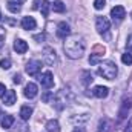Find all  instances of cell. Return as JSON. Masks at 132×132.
Wrapping results in <instances>:
<instances>
[{
  "label": "cell",
  "mask_w": 132,
  "mask_h": 132,
  "mask_svg": "<svg viewBox=\"0 0 132 132\" xmlns=\"http://www.w3.org/2000/svg\"><path fill=\"white\" fill-rule=\"evenodd\" d=\"M65 45H63V49H65L66 55L72 60H77V59H81L85 51H86V42L83 37L80 35H69L65 38Z\"/></svg>",
  "instance_id": "1"
},
{
  "label": "cell",
  "mask_w": 132,
  "mask_h": 132,
  "mask_svg": "<svg viewBox=\"0 0 132 132\" xmlns=\"http://www.w3.org/2000/svg\"><path fill=\"white\" fill-rule=\"evenodd\" d=\"M97 74H98L100 77L106 78V80H114L117 77V74H118V68H117V65L114 62L104 60V62L100 63L98 69H97Z\"/></svg>",
  "instance_id": "2"
},
{
  "label": "cell",
  "mask_w": 132,
  "mask_h": 132,
  "mask_svg": "<svg viewBox=\"0 0 132 132\" xmlns=\"http://www.w3.org/2000/svg\"><path fill=\"white\" fill-rule=\"evenodd\" d=\"M74 98V95L71 94V91H68V89H62V91H59L55 95H54V106H55V109H59V111H62V109H65L66 106L72 101Z\"/></svg>",
  "instance_id": "3"
},
{
  "label": "cell",
  "mask_w": 132,
  "mask_h": 132,
  "mask_svg": "<svg viewBox=\"0 0 132 132\" xmlns=\"http://www.w3.org/2000/svg\"><path fill=\"white\" fill-rule=\"evenodd\" d=\"M25 69H26V74L28 75L37 77L40 74V69H42V62H38V60H29L26 63V68Z\"/></svg>",
  "instance_id": "4"
},
{
  "label": "cell",
  "mask_w": 132,
  "mask_h": 132,
  "mask_svg": "<svg viewBox=\"0 0 132 132\" xmlns=\"http://www.w3.org/2000/svg\"><path fill=\"white\" fill-rule=\"evenodd\" d=\"M43 62L48 66H54L55 62H57V55H55V51L49 46H46L43 49Z\"/></svg>",
  "instance_id": "5"
},
{
  "label": "cell",
  "mask_w": 132,
  "mask_h": 132,
  "mask_svg": "<svg viewBox=\"0 0 132 132\" xmlns=\"http://www.w3.org/2000/svg\"><path fill=\"white\" fill-rule=\"evenodd\" d=\"M95 28H97V31H98L100 34H106L109 31V28H111L109 19H108V17H97V20H95Z\"/></svg>",
  "instance_id": "6"
},
{
  "label": "cell",
  "mask_w": 132,
  "mask_h": 132,
  "mask_svg": "<svg viewBox=\"0 0 132 132\" xmlns=\"http://www.w3.org/2000/svg\"><path fill=\"white\" fill-rule=\"evenodd\" d=\"M38 81H40V85H42L43 88H48V89L52 88V86H54V75H52V72H51V71L43 72V74L40 75Z\"/></svg>",
  "instance_id": "7"
},
{
  "label": "cell",
  "mask_w": 132,
  "mask_h": 132,
  "mask_svg": "<svg viewBox=\"0 0 132 132\" xmlns=\"http://www.w3.org/2000/svg\"><path fill=\"white\" fill-rule=\"evenodd\" d=\"M131 108H132L131 98H125V100H123V103H121L120 111H118V118H120V120L126 118V117H128V114H129V111H131Z\"/></svg>",
  "instance_id": "8"
},
{
  "label": "cell",
  "mask_w": 132,
  "mask_h": 132,
  "mask_svg": "<svg viewBox=\"0 0 132 132\" xmlns=\"http://www.w3.org/2000/svg\"><path fill=\"white\" fill-rule=\"evenodd\" d=\"M71 35V26L66 23V22H60L57 25V37L60 38H66Z\"/></svg>",
  "instance_id": "9"
},
{
  "label": "cell",
  "mask_w": 132,
  "mask_h": 132,
  "mask_svg": "<svg viewBox=\"0 0 132 132\" xmlns=\"http://www.w3.org/2000/svg\"><path fill=\"white\" fill-rule=\"evenodd\" d=\"M111 17L114 20H123L126 17V9L123 6H114L111 9Z\"/></svg>",
  "instance_id": "10"
},
{
  "label": "cell",
  "mask_w": 132,
  "mask_h": 132,
  "mask_svg": "<svg viewBox=\"0 0 132 132\" xmlns=\"http://www.w3.org/2000/svg\"><path fill=\"white\" fill-rule=\"evenodd\" d=\"M14 49H15L17 54H25V52L28 51V43H26L25 40H22V38H15V42H14Z\"/></svg>",
  "instance_id": "11"
},
{
  "label": "cell",
  "mask_w": 132,
  "mask_h": 132,
  "mask_svg": "<svg viewBox=\"0 0 132 132\" xmlns=\"http://www.w3.org/2000/svg\"><path fill=\"white\" fill-rule=\"evenodd\" d=\"M23 94H25V97H26V98H34V97L37 95V85L29 81V83L25 86V91H23Z\"/></svg>",
  "instance_id": "12"
},
{
  "label": "cell",
  "mask_w": 132,
  "mask_h": 132,
  "mask_svg": "<svg viewBox=\"0 0 132 132\" xmlns=\"http://www.w3.org/2000/svg\"><path fill=\"white\" fill-rule=\"evenodd\" d=\"M35 26H37V22H35V19L34 17H23L22 19V28L23 29H35Z\"/></svg>",
  "instance_id": "13"
},
{
  "label": "cell",
  "mask_w": 132,
  "mask_h": 132,
  "mask_svg": "<svg viewBox=\"0 0 132 132\" xmlns=\"http://www.w3.org/2000/svg\"><path fill=\"white\" fill-rule=\"evenodd\" d=\"M15 100H17V95H15V92L14 91H6V94L3 95V103L6 104V106H12L14 103H15Z\"/></svg>",
  "instance_id": "14"
},
{
  "label": "cell",
  "mask_w": 132,
  "mask_h": 132,
  "mask_svg": "<svg viewBox=\"0 0 132 132\" xmlns=\"http://www.w3.org/2000/svg\"><path fill=\"white\" fill-rule=\"evenodd\" d=\"M112 131V123L109 118H101L98 123V132H111Z\"/></svg>",
  "instance_id": "15"
},
{
  "label": "cell",
  "mask_w": 132,
  "mask_h": 132,
  "mask_svg": "<svg viewBox=\"0 0 132 132\" xmlns=\"http://www.w3.org/2000/svg\"><path fill=\"white\" fill-rule=\"evenodd\" d=\"M92 94H94L97 98H106L108 94H109V89H108L106 86H95Z\"/></svg>",
  "instance_id": "16"
},
{
  "label": "cell",
  "mask_w": 132,
  "mask_h": 132,
  "mask_svg": "<svg viewBox=\"0 0 132 132\" xmlns=\"http://www.w3.org/2000/svg\"><path fill=\"white\" fill-rule=\"evenodd\" d=\"M31 115H32V108L31 106H22V109H20V118L23 121H26V120L31 118Z\"/></svg>",
  "instance_id": "17"
},
{
  "label": "cell",
  "mask_w": 132,
  "mask_h": 132,
  "mask_svg": "<svg viewBox=\"0 0 132 132\" xmlns=\"http://www.w3.org/2000/svg\"><path fill=\"white\" fill-rule=\"evenodd\" d=\"M14 117L12 115H9V114H6L3 118H2V128L3 129H11L12 128V125H14Z\"/></svg>",
  "instance_id": "18"
},
{
  "label": "cell",
  "mask_w": 132,
  "mask_h": 132,
  "mask_svg": "<svg viewBox=\"0 0 132 132\" xmlns=\"http://www.w3.org/2000/svg\"><path fill=\"white\" fill-rule=\"evenodd\" d=\"M45 128H46L48 132H60V125H59L57 120H49V121L45 125Z\"/></svg>",
  "instance_id": "19"
},
{
  "label": "cell",
  "mask_w": 132,
  "mask_h": 132,
  "mask_svg": "<svg viewBox=\"0 0 132 132\" xmlns=\"http://www.w3.org/2000/svg\"><path fill=\"white\" fill-rule=\"evenodd\" d=\"M51 9L54 11V12H65V3L63 2H60V0H55L52 5H51Z\"/></svg>",
  "instance_id": "20"
},
{
  "label": "cell",
  "mask_w": 132,
  "mask_h": 132,
  "mask_svg": "<svg viewBox=\"0 0 132 132\" xmlns=\"http://www.w3.org/2000/svg\"><path fill=\"white\" fill-rule=\"evenodd\" d=\"M6 5H8V9H9L11 12H14V14H19V12L22 11V6H20V3H15V2H11V0H9Z\"/></svg>",
  "instance_id": "21"
},
{
  "label": "cell",
  "mask_w": 132,
  "mask_h": 132,
  "mask_svg": "<svg viewBox=\"0 0 132 132\" xmlns=\"http://www.w3.org/2000/svg\"><path fill=\"white\" fill-rule=\"evenodd\" d=\"M49 8H51V3L48 0H43L42 2V6H40V11H42L43 17H48L49 15Z\"/></svg>",
  "instance_id": "22"
},
{
  "label": "cell",
  "mask_w": 132,
  "mask_h": 132,
  "mask_svg": "<svg viewBox=\"0 0 132 132\" xmlns=\"http://www.w3.org/2000/svg\"><path fill=\"white\" fill-rule=\"evenodd\" d=\"M81 77H83L81 83H83L85 86H88V85H89V83H92V80H94V78H92V74H91L89 71H85V72L81 74Z\"/></svg>",
  "instance_id": "23"
},
{
  "label": "cell",
  "mask_w": 132,
  "mask_h": 132,
  "mask_svg": "<svg viewBox=\"0 0 132 132\" xmlns=\"http://www.w3.org/2000/svg\"><path fill=\"white\" fill-rule=\"evenodd\" d=\"M42 100H43V103H49L51 100H54V92H51V91L43 92L42 94Z\"/></svg>",
  "instance_id": "24"
},
{
  "label": "cell",
  "mask_w": 132,
  "mask_h": 132,
  "mask_svg": "<svg viewBox=\"0 0 132 132\" xmlns=\"http://www.w3.org/2000/svg\"><path fill=\"white\" fill-rule=\"evenodd\" d=\"M0 68H2V69H5V71H6V69H9V68H11V60H9L8 57L2 59V60H0Z\"/></svg>",
  "instance_id": "25"
},
{
  "label": "cell",
  "mask_w": 132,
  "mask_h": 132,
  "mask_svg": "<svg viewBox=\"0 0 132 132\" xmlns=\"http://www.w3.org/2000/svg\"><path fill=\"white\" fill-rule=\"evenodd\" d=\"M121 62L125 63V65H132V54H129V52H126V54H123L121 55Z\"/></svg>",
  "instance_id": "26"
},
{
  "label": "cell",
  "mask_w": 132,
  "mask_h": 132,
  "mask_svg": "<svg viewBox=\"0 0 132 132\" xmlns=\"http://www.w3.org/2000/svg\"><path fill=\"white\" fill-rule=\"evenodd\" d=\"M94 6H95V9H103L106 6V0H95Z\"/></svg>",
  "instance_id": "27"
},
{
  "label": "cell",
  "mask_w": 132,
  "mask_h": 132,
  "mask_svg": "<svg viewBox=\"0 0 132 132\" xmlns=\"http://www.w3.org/2000/svg\"><path fill=\"white\" fill-rule=\"evenodd\" d=\"M12 132H28V128L25 125H17L15 128H12Z\"/></svg>",
  "instance_id": "28"
},
{
  "label": "cell",
  "mask_w": 132,
  "mask_h": 132,
  "mask_svg": "<svg viewBox=\"0 0 132 132\" xmlns=\"http://www.w3.org/2000/svg\"><path fill=\"white\" fill-rule=\"evenodd\" d=\"M5 37H6V31H5V28L0 26V48H2V45L5 42Z\"/></svg>",
  "instance_id": "29"
},
{
  "label": "cell",
  "mask_w": 132,
  "mask_h": 132,
  "mask_svg": "<svg viewBox=\"0 0 132 132\" xmlns=\"http://www.w3.org/2000/svg\"><path fill=\"white\" fill-rule=\"evenodd\" d=\"M126 51H132V34L128 35V40H126Z\"/></svg>",
  "instance_id": "30"
},
{
  "label": "cell",
  "mask_w": 132,
  "mask_h": 132,
  "mask_svg": "<svg viewBox=\"0 0 132 132\" xmlns=\"http://www.w3.org/2000/svg\"><path fill=\"white\" fill-rule=\"evenodd\" d=\"M98 59H100V55H97V54H92V55L89 57V63H91V65H95V63L98 62Z\"/></svg>",
  "instance_id": "31"
},
{
  "label": "cell",
  "mask_w": 132,
  "mask_h": 132,
  "mask_svg": "<svg viewBox=\"0 0 132 132\" xmlns=\"http://www.w3.org/2000/svg\"><path fill=\"white\" fill-rule=\"evenodd\" d=\"M12 81H14L15 85H20V83H22V75H20V74H15V75L12 77Z\"/></svg>",
  "instance_id": "32"
},
{
  "label": "cell",
  "mask_w": 132,
  "mask_h": 132,
  "mask_svg": "<svg viewBox=\"0 0 132 132\" xmlns=\"http://www.w3.org/2000/svg\"><path fill=\"white\" fill-rule=\"evenodd\" d=\"M5 94H6V88H5V85L0 83V97H3Z\"/></svg>",
  "instance_id": "33"
},
{
  "label": "cell",
  "mask_w": 132,
  "mask_h": 132,
  "mask_svg": "<svg viewBox=\"0 0 132 132\" xmlns=\"http://www.w3.org/2000/svg\"><path fill=\"white\" fill-rule=\"evenodd\" d=\"M72 132H85V129H83V128H75Z\"/></svg>",
  "instance_id": "34"
},
{
  "label": "cell",
  "mask_w": 132,
  "mask_h": 132,
  "mask_svg": "<svg viewBox=\"0 0 132 132\" xmlns=\"http://www.w3.org/2000/svg\"><path fill=\"white\" fill-rule=\"evenodd\" d=\"M11 2H15V3H23V2H26V0H11Z\"/></svg>",
  "instance_id": "35"
},
{
  "label": "cell",
  "mask_w": 132,
  "mask_h": 132,
  "mask_svg": "<svg viewBox=\"0 0 132 132\" xmlns=\"http://www.w3.org/2000/svg\"><path fill=\"white\" fill-rule=\"evenodd\" d=\"M125 132H132V129H131V128H126V129H125Z\"/></svg>",
  "instance_id": "36"
},
{
  "label": "cell",
  "mask_w": 132,
  "mask_h": 132,
  "mask_svg": "<svg viewBox=\"0 0 132 132\" xmlns=\"http://www.w3.org/2000/svg\"><path fill=\"white\" fill-rule=\"evenodd\" d=\"M2 115H5V114H3V112H2V109H0V118H2Z\"/></svg>",
  "instance_id": "37"
},
{
  "label": "cell",
  "mask_w": 132,
  "mask_h": 132,
  "mask_svg": "<svg viewBox=\"0 0 132 132\" xmlns=\"http://www.w3.org/2000/svg\"><path fill=\"white\" fill-rule=\"evenodd\" d=\"M0 20H2V12H0Z\"/></svg>",
  "instance_id": "38"
},
{
  "label": "cell",
  "mask_w": 132,
  "mask_h": 132,
  "mask_svg": "<svg viewBox=\"0 0 132 132\" xmlns=\"http://www.w3.org/2000/svg\"><path fill=\"white\" fill-rule=\"evenodd\" d=\"M131 17H132V14H131Z\"/></svg>",
  "instance_id": "39"
}]
</instances>
